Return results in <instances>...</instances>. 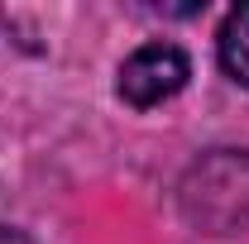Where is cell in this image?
Here are the masks:
<instances>
[{"instance_id":"6da1fadb","label":"cell","mask_w":249,"mask_h":244,"mask_svg":"<svg viewBox=\"0 0 249 244\" xmlns=\"http://www.w3.org/2000/svg\"><path fill=\"white\" fill-rule=\"evenodd\" d=\"M187 77H192V67H187L182 48H173V43H149V48H139V53L120 67V96L129 105L144 110V105H158V101L178 96L187 87Z\"/></svg>"},{"instance_id":"7a4b0ae2","label":"cell","mask_w":249,"mask_h":244,"mask_svg":"<svg viewBox=\"0 0 249 244\" xmlns=\"http://www.w3.org/2000/svg\"><path fill=\"white\" fill-rule=\"evenodd\" d=\"M220 67L249 87V5L240 10H230V19H225V29H220Z\"/></svg>"},{"instance_id":"3957f363","label":"cell","mask_w":249,"mask_h":244,"mask_svg":"<svg viewBox=\"0 0 249 244\" xmlns=\"http://www.w3.org/2000/svg\"><path fill=\"white\" fill-rule=\"evenodd\" d=\"M0 244H29L24 235H0Z\"/></svg>"}]
</instances>
